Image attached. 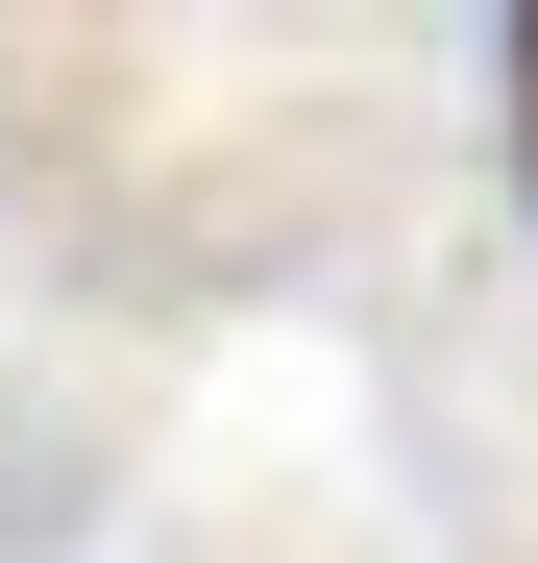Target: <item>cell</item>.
<instances>
[{
	"label": "cell",
	"instance_id": "cell-1",
	"mask_svg": "<svg viewBox=\"0 0 538 563\" xmlns=\"http://www.w3.org/2000/svg\"><path fill=\"white\" fill-rule=\"evenodd\" d=\"M514 147H538V0H514Z\"/></svg>",
	"mask_w": 538,
	"mask_h": 563
}]
</instances>
